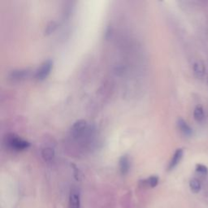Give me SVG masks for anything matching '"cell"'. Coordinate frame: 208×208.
Returning <instances> with one entry per match:
<instances>
[{
	"mask_svg": "<svg viewBox=\"0 0 208 208\" xmlns=\"http://www.w3.org/2000/svg\"><path fill=\"white\" fill-rule=\"evenodd\" d=\"M196 171L199 173H202V174H206L208 172L207 167H205L204 165L202 164H198L197 165V167H196Z\"/></svg>",
	"mask_w": 208,
	"mask_h": 208,
	"instance_id": "9a60e30c",
	"label": "cell"
},
{
	"mask_svg": "<svg viewBox=\"0 0 208 208\" xmlns=\"http://www.w3.org/2000/svg\"><path fill=\"white\" fill-rule=\"evenodd\" d=\"M177 124H178V127H179L180 130L181 131L182 133L184 135H186V136H190L192 134V129L190 128V126L188 125L187 123L182 119H180L177 122Z\"/></svg>",
	"mask_w": 208,
	"mask_h": 208,
	"instance_id": "9c48e42d",
	"label": "cell"
},
{
	"mask_svg": "<svg viewBox=\"0 0 208 208\" xmlns=\"http://www.w3.org/2000/svg\"><path fill=\"white\" fill-rule=\"evenodd\" d=\"M7 144L14 151H25L30 146V143L15 134H9L7 137Z\"/></svg>",
	"mask_w": 208,
	"mask_h": 208,
	"instance_id": "6da1fadb",
	"label": "cell"
},
{
	"mask_svg": "<svg viewBox=\"0 0 208 208\" xmlns=\"http://www.w3.org/2000/svg\"><path fill=\"white\" fill-rule=\"evenodd\" d=\"M80 193L77 190H71L69 195V208H80Z\"/></svg>",
	"mask_w": 208,
	"mask_h": 208,
	"instance_id": "277c9868",
	"label": "cell"
},
{
	"mask_svg": "<svg viewBox=\"0 0 208 208\" xmlns=\"http://www.w3.org/2000/svg\"><path fill=\"white\" fill-rule=\"evenodd\" d=\"M87 130V122L84 120H80L75 122L71 128V134L75 138H79L84 135Z\"/></svg>",
	"mask_w": 208,
	"mask_h": 208,
	"instance_id": "7a4b0ae2",
	"label": "cell"
},
{
	"mask_svg": "<svg viewBox=\"0 0 208 208\" xmlns=\"http://www.w3.org/2000/svg\"><path fill=\"white\" fill-rule=\"evenodd\" d=\"M182 156H183V150L182 149L177 150L176 152L174 153V155H173L171 162L169 163L168 170H172V169L177 167V165L180 163L181 159H182Z\"/></svg>",
	"mask_w": 208,
	"mask_h": 208,
	"instance_id": "8992f818",
	"label": "cell"
},
{
	"mask_svg": "<svg viewBox=\"0 0 208 208\" xmlns=\"http://www.w3.org/2000/svg\"><path fill=\"white\" fill-rule=\"evenodd\" d=\"M147 183L151 187H155L159 183V177H151L147 179Z\"/></svg>",
	"mask_w": 208,
	"mask_h": 208,
	"instance_id": "5bb4252c",
	"label": "cell"
},
{
	"mask_svg": "<svg viewBox=\"0 0 208 208\" xmlns=\"http://www.w3.org/2000/svg\"><path fill=\"white\" fill-rule=\"evenodd\" d=\"M119 165H120V170L121 174L125 175L128 172L130 168V163L128 158L126 155H124L120 158V161H119Z\"/></svg>",
	"mask_w": 208,
	"mask_h": 208,
	"instance_id": "52a82bcc",
	"label": "cell"
},
{
	"mask_svg": "<svg viewBox=\"0 0 208 208\" xmlns=\"http://www.w3.org/2000/svg\"><path fill=\"white\" fill-rule=\"evenodd\" d=\"M194 117L197 121L200 122L203 120L204 119V111L201 107H197L194 109Z\"/></svg>",
	"mask_w": 208,
	"mask_h": 208,
	"instance_id": "8fae6325",
	"label": "cell"
},
{
	"mask_svg": "<svg viewBox=\"0 0 208 208\" xmlns=\"http://www.w3.org/2000/svg\"><path fill=\"white\" fill-rule=\"evenodd\" d=\"M194 73L198 78H202L205 75V66L201 61H198L194 64Z\"/></svg>",
	"mask_w": 208,
	"mask_h": 208,
	"instance_id": "ba28073f",
	"label": "cell"
},
{
	"mask_svg": "<svg viewBox=\"0 0 208 208\" xmlns=\"http://www.w3.org/2000/svg\"><path fill=\"white\" fill-rule=\"evenodd\" d=\"M190 187L191 191H193L194 193H198L201 190V184L198 180L193 179L190 182Z\"/></svg>",
	"mask_w": 208,
	"mask_h": 208,
	"instance_id": "7c38bea8",
	"label": "cell"
},
{
	"mask_svg": "<svg viewBox=\"0 0 208 208\" xmlns=\"http://www.w3.org/2000/svg\"><path fill=\"white\" fill-rule=\"evenodd\" d=\"M41 156L44 159V160L47 161V162L53 160L54 157H55L54 149L51 147H45L41 151Z\"/></svg>",
	"mask_w": 208,
	"mask_h": 208,
	"instance_id": "30bf717a",
	"label": "cell"
},
{
	"mask_svg": "<svg viewBox=\"0 0 208 208\" xmlns=\"http://www.w3.org/2000/svg\"><path fill=\"white\" fill-rule=\"evenodd\" d=\"M52 65H53V62L51 60H46L43 64H41L40 68L37 70L35 73V77L37 80H44L45 78L47 77L48 75L50 74V72L51 71Z\"/></svg>",
	"mask_w": 208,
	"mask_h": 208,
	"instance_id": "3957f363",
	"label": "cell"
},
{
	"mask_svg": "<svg viewBox=\"0 0 208 208\" xmlns=\"http://www.w3.org/2000/svg\"><path fill=\"white\" fill-rule=\"evenodd\" d=\"M29 73L28 69H15L9 73V78L13 80H21L26 78Z\"/></svg>",
	"mask_w": 208,
	"mask_h": 208,
	"instance_id": "5b68a950",
	"label": "cell"
},
{
	"mask_svg": "<svg viewBox=\"0 0 208 208\" xmlns=\"http://www.w3.org/2000/svg\"><path fill=\"white\" fill-rule=\"evenodd\" d=\"M56 27H57V23H56V21H51L50 23H48V25L46 26L45 34H50V33H51L52 32L55 31Z\"/></svg>",
	"mask_w": 208,
	"mask_h": 208,
	"instance_id": "4fadbf2b",
	"label": "cell"
}]
</instances>
